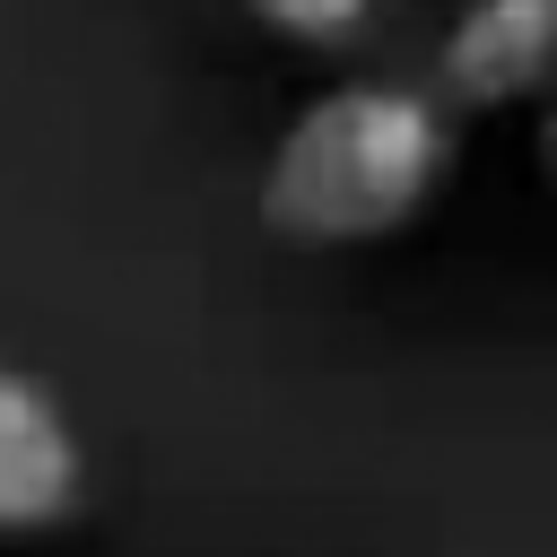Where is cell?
I'll return each mask as SVG.
<instances>
[{"label": "cell", "mask_w": 557, "mask_h": 557, "mask_svg": "<svg viewBox=\"0 0 557 557\" xmlns=\"http://www.w3.org/2000/svg\"><path fill=\"white\" fill-rule=\"evenodd\" d=\"M461 122L418 78H331L261 157V226L305 252H348L418 226L453 183Z\"/></svg>", "instance_id": "cell-1"}, {"label": "cell", "mask_w": 557, "mask_h": 557, "mask_svg": "<svg viewBox=\"0 0 557 557\" xmlns=\"http://www.w3.org/2000/svg\"><path fill=\"white\" fill-rule=\"evenodd\" d=\"M548 87V0H461L435 35L426 96L461 113H513Z\"/></svg>", "instance_id": "cell-2"}, {"label": "cell", "mask_w": 557, "mask_h": 557, "mask_svg": "<svg viewBox=\"0 0 557 557\" xmlns=\"http://www.w3.org/2000/svg\"><path fill=\"white\" fill-rule=\"evenodd\" d=\"M87 505V444L70 426V409L0 366V540H44Z\"/></svg>", "instance_id": "cell-3"}, {"label": "cell", "mask_w": 557, "mask_h": 557, "mask_svg": "<svg viewBox=\"0 0 557 557\" xmlns=\"http://www.w3.org/2000/svg\"><path fill=\"white\" fill-rule=\"evenodd\" d=\"M270 35L305 44V52H366L383 26H400L418 0H244Z\"/></svg>", "instance_id": "cell-4"}]
</instances>
